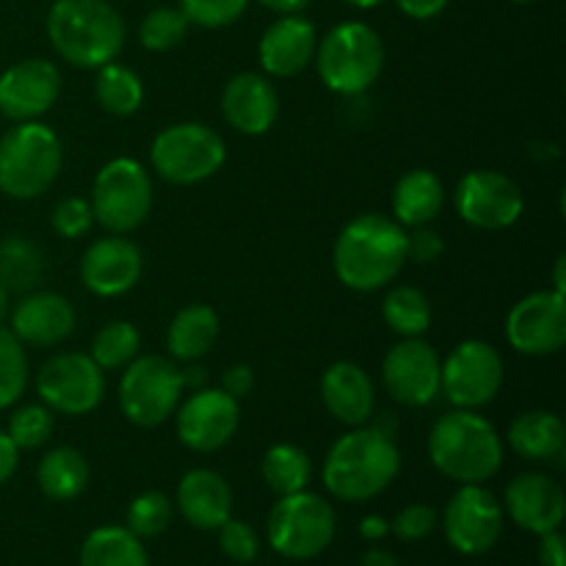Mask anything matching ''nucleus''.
I'll list each match as a JSON object with an SVG mask.
<instances>
[{"mask_svg": "<svg viewBox=\"0 0 566 566\" xmlns=\"http://www.w3.org/2000/svg\"><path fill=\"white\" fill-rule=\"evenodd\" d=\"M398 473L401 451L396 446V434L370 420L337 437L324 459L321 479L326 492L337 501L365 503L379 497L398 479Z\"/></svg>", "mask_w": 566, "mask_h": 566, "instance_id": "obj_1", "label": "nucleus"}, {"mask_svg": "<svg viewBox=\"0 0 566 566\" xmlns=\"http://www.w3.org/2000/svg\"><path fill=\"white\" fill-rule=\"evenodd\" d=\"M407 232L392 216H354L332 249V265L340 285L357 293H374L390 285L409 263Z\"/></svg>", "mask_w": 566, "mask_h": 566, "instance_id": "obj_2", "label": "nucleus"}, {"mask_svg": "<svg viewBox=\"0 0 566 566\" xmlns=\"http://www.w3.org/2000/svg\"><path fill=\"white\" fill-rule=\"evenodd\" d=\"M429 459L437 473L457 484H486L506 459V446L479 409H451L429 431Z\"/></svg>", "mask_w": 566, "mask_h": 566, "instance_id": "obj_3", "label": "nucleus"}, {"mask_svg": "<svg viewBox=\"0 0 566 566\" xmlns=\"http://www.w3.org/2000/svg\"><path fill=\"white\" fill-rule=\"evenodd\" d=\"M50 48L77 70H99L119 59L127 28L108 0H55L48 11Z\"/></svg>", "mask_w": 566, "mask_h": 566, "instance_id": "obj_4", "label": "nucleus"}, {"mask_svg": "<svg viewBox=\"0 0 566 566\" xmlns=\"http://www.w3.org/2000/svg\"><path fill=\"white\" fill-rule=\"evenodd\" d=\"M64 166V149L53 127L36 122H17L0 138V193L28 202L55 186Z\"/></svg>", "mask_w": 566, "mask_h": 566, "instance_id": "obj_5", "label": "nucleus"}, {"mask_svg": "<svg viewBox=\"0 0 566 566\" xmlns=\"http://www.w3.org/2000/svg\"><path fill=\"white\" fill-rule=\"evenodd\" d=\"M387 50L379 31L368 22L346 20L318 39L315 70L324 86L340 97L365 94L385 72Z\"/></svg>", "mask_w": 566, "mask_h": 566, "instance_id": "obj_6", "label": "nucleus"}, {"mask_svg": "<svg viewBox=\"0 0 566 566\" xmlns=\"http://www.w3.org/2000/svg\"><path fill=\"white\" fill-rule=\"evenodd\" d=\"M153 177L136 158H114L92 182L94 224L111 235H130L153 213Z\"/></svg>", "mask_w": 566, "mask_h": 566, "instance_id": "obj_7", "label": "nucleus"}, {"mask_svg": "<svg viewBox=\"0 0 566 566\" xmlns=\"http://www.w3.org/2000/svg\"><path fill=\"white\" fill-rule=\"evenodd\" d=\"M227 144L205 122H177L164 127L149 147V166L171 186H197L219 175Z\"/></svg>", "mask_w": 566, "mask_h": 566, "instance_id": "obj_8", "label": "nucleus"}, {"mask_svg": "<svg viewBox=\"0 0 566 566\" xmlns=\"http://www.w3.org/2000/svg\"><path fill=\"white\" fill-rule=\"evenodd\" d=\"M337 531L335 509L315 492H293L274 503L265 523L269 545L291 562H307L332 545Z\"/></svg>", "mask_w": 566, "mask_h": 566, "instance_id": "obj_9", "label": "nucleus"}, {"mask_svg": "<svg viewBox=\"0 0 566 566\" xmlns=\"http://www.w3.org/2000/svg\"><path fill=\"white\" fill-rule=\"evenodd\" d=\"M180 365L171 357H136L119 379V409L138 429H158L175 418L182 401Z\"/></svg>", "mask_w": 566, "mask_h": 566, "instance_id": "obj_10", "label": "nucleus"}, {"mask_svg": "<svg viewBox=\"0 0 566 566\" xmlns=\"http://www.w3.org/2000/svg\"><path fill=\"white\" fill-rule=\"evenodd\" d=\"M506 370L492 343L462 340L440 365V392L453 409H484L501 392Z\"/></svg>", "mask_w": 566, "mask_h": 566, "instance_id": "obj_11", "label": "nucleus"}, {"mask_svg": "<svg viewBox=\"0 0 566 566\" xmlns=\"http://www.w3.org/2000/svg\"><path fill=\"white\" fill-rule=\"evenodd\" d=\"M39 401L55 415L83 418L105 398V370L88 354L64 352L50 357L36 374Z\"/></svg>", "mask_w": 566, "mask_h": 566, "instance_id": "obj_12", "label": "nucleus"}, {"mask_svg": "<svg viewBox=\"0 0 566 566\" xmlns=\"http://www.w3.org/2000/svg\"><path fill=\"white\" fill-rule=\"evenodd\" d=\"M453 205L464 224L484 232L509 230L525 210L523 188L495 169H473L457 182Z\"/></svg>", "mask_w": 566, "mask_h": 566, "instance_id": "obj_13", "label": "nucleus"}, {"mask_svg": "<svg viewBox=\"0 0 566 566\" xmlns=\"http://www.w3.org/2000/svg\"><path fill=\"white\" fill-rule=\"evenodd\" d=\"M448 545L462 556H481L503 534V506L484 484H462L442 514Z\"/></svg>", "mask_w": 566, "mask_h": 566, "instance_id": "obj_14", "label": "nucleus"}, {"mask_svg": "<svg viewBox=\"0 0 566 566\" xmlns=\"http://www.w3.org/2000/svg\"><path fill=\"white\" fill-rule=\"evenodd\" d=\"M241 426V401L221 387H202L180 401L175 429L182 446L193 453H216L230 446Z\"/></svg>", "mask_w": 566, "mask_h": 566, "instance_id": "obj_15", "label": "nucleus"}, {"mask_svg": "<svg viewBox=\"0 0 566 566\" xmlns=\"http://www.w3.org/2000/svg\"><path fill=\"white\" fill-rule=\"evenodd\" d=\"M440 354L423 337H401L381 359V385L401 407H429L440 396Z\"/></svg>", "mask_w": 566, "mask_h": 566, "instance_id": "obj_16", "label": "nucleus"}, {"mask_svg": "<svg viewBox=\"0 0 566 566\" xmlns=\"http://www.w3.org/2000/svg\"><path fill=\"white\" fill-rule=\"evenodd\" d=\"M509 346L525 357H551L566 343V298L558 291H534L506 315Z\"/></svg>", "mask_w": 566, "mask_h": 566, "instance_id": "obj_17", "label": "nucleus"}, {"mask_svg": "<svg viewBox=\"0 0 566 566\" xmlns=\"http://www.w3.org/2000/svg\"><path fill=\"white\" fill-rule=\"evenodd\" d=\"M61 72L48 59H25L0 75V114L17 122H36L59 103Z\"/></svg>", "mask_w": 566, "mask_h": 566, "instance_id": "obj_18", "label": "nucleus"}, {"mask_svg": "<svg viewBox=\"0 0 566 566\" xmlns=\"http://www.w3.org/2000/svg\"><path fill=\"white\" fill-rule=\"evenodd\" d=\"M144 274V254L127 235H105L88 243L81 258V282L99 298L130 293Z\"/></svg>", "mask_w": 566, "mask_h": 566, "instance_id": "obj_19", "label": "nucleus"}, {"mask_svg": "<svg viewBox=\"0 0 566 566\" xmlns=\"http://www.w3.org/2000/svg\"><path fill=\"white\" fill-rule=\"evenodd\" d=\"M77 326L72 302L53 291H31L9 310V329L22 346L53 348L70 340Z\"/></svg>", "mask_w": 566, "mask_h": 566, "instance_id": "obj_20", "label": "nucleus"}, {"mask_svg": "<svg viewBox=\"0 0 566 566\" xmlns=\"http://www.w3.org/2000/svg\"><path fill=\"white\" fill-rule=\"evenodd\" d=\"M564 490L553 475L531 470L509 481L506 495H503V514H509L517 528L534 536L558 531L564 523Z\"/></svg>", "mask_w": 566, "mask_h": 566, "instance_id": "obj_21", "label": "nucleus"}, {"mask_svg": "<svg viewBox=\"0 0 566 566\" xmlns=\"http://www.w3.org/2000/svg\"><path fill=\"white\" fill-rule=\"evenodd\" d=\"M221 114L232 130L263 136L280 119V92L263 72H238L224 83Z\"/></svg>", "mask_w": 566, "mask_h": 566, "instance_id": "obj_22", "label": "nucleus"}, {"mask_svg": "<svg viewBox=\"0 0 566 566\" xmlns=\"http://www.w3.org/2000/svg\"><path fill=\"white\" fill-rule=\"evenodd\" d=\"M318 31L302 14H280L263 31L258 44V59L263 75L269 77H296L310 70L318 50Z\"/></svg>", "mask_w": 566, "mask_h": 566, "instance_id": "obj_23", "label": "nucleus"}, {"mask_svg": "<svg viewBox=\"0 0 566 566\" xmlns=\"http://www.w3.org/2000/svg\"><path fill=\"white\" fill-rule=\"evenodd\" d=\"M321 403L337 423L365 426L376 412V387L368 370L357 363H332L321 376Z\"/></svg>", "mask_w": 566, "mask_h": 566, "instance_id": "obj_24", "label": "nucleus"}, {"mask_svg": "<svg viewBox=\"0 0 566 566\" xmlns=\"http://www.w3.org/2000/svg\"><path fill=\"white\" fill-rule=\"evenodd\" d=\"M177 509L199 531H216L232 517V490L221 473L193 468L177 484Z\"/></svg>", "mask_w": 566, "mask_h": 566, "instance_id": "obj_25", "label": "nucleus"}, {"mask_svg": "<svg viewBox=\"0 0 566 566\" xmlns=\"http://www.w3.org/2000/svg\"><path fill=\"white\" fill-rule=\"evenodd\" d=\"M390 208L392 219L403 230L426 227L446 208V186L431 169H412L398 177L396 188H392Z\"/></svg>", "mask_w": 566, "mask_h": 566, "instance_id": "obj_26", "label": "nucleus"}, {"mask_svg": "<svg viewBox=\"0 0 566 566\" xmlns=\"http://www.w3.org/2000/svg\"><path fill=\"white\" fill-rule=\"evenodd\" d=\"M506 442L525 462H556L566 451V426L551 409H531L512 420Z\"/></svg>", "mask_w": 566, "mask_h": 566, "instance_id": "obj_27", "label": "nucleus"}, {"mask_svg": "<svg viewBox=\"0 0 566 566\" xmlns=\"http://www.w3.org/2000/svg\"><path fill=\"white\" fill-rule=\"evenodd\" d=\"M221 332L219 313L208 304H186L177 310L166 332V348L175 363H199L216 346Z\"/></svg>", "mask_w": 566, "mask_h": 566, "instance_id": "obj_28", "label": "nucleus"}, {"mask_svg": "<svg viewBox=\"0 0 566 566\" xmlns=\"http://www.w3.org/2000/svg\"><path fill=\"white\" fill-rule=\"evenodd\" d=\"M88 475H92V470H88L86 457L77 448L59 446L39 459L36 484L44 492V497L66 503L86 492Z\"/></svg>", "mask_w": 566, "mask_h": 566, "instance_id": "obj_29", "label": "nucleus"}, {"mask_svg": "<svg viewBox=\"0 0 566 566\" xmlns=\"http://www.w3.org/2000/svg\"><path fill=\"white\" fill-rule=\"evenodd\" d=\"M48 274V258L33 241L9 235L0 241V285L9 293L25 296L36 291Z\"/></svg>", "mask_w": 566, "mask_h": 566, "instance_id": "obj_30", "label": "nucleus"}, {"mask_svg": "<svg viewBox=\"0 0 566 566\" xmlns=\"http://www.w3.org/2000/svg\"><path fill=\"white\" fill-rule=\"evenodd\" d=\"M81 566H149V558L142 539L125 525H103L83 539Z\"/></svg>", "mask_w": 566, "mask_h": 566, "instance_id": "obj_31", "label": "nucleus"}, {"mask_svg": "<svg viewBox=\"0 0 566 566\" xmlns=\"http://www.w3.org/2000/svg\"><path fill=\"white\" fill-rule=\"evenodd\" d=\"M260 473H263L265 486L276 497H285L307 490L310 481H313V462H310L307 451H302L293 442H276L265 451Z\"/></svg>", "mask_w": 566, "mask_h": 566, "instance_id": "obj_32", "label": "nucleus"}, {"mask_svg": "<svg viewBox=\"0 0 566 566\" xmlns=\"http://www.w3.org/2000/svg\"><path fill=\"white\" fill-rule=\"evenodd\" d=\"M381 318L387 329L396 332L398 337H423L434 321V307L429 296L412 285L390 287L381 302Z\"/></svg>", "mask_w": 566, "mask_h": 566, "instance_id": "obj_33", "label": "nucleus"}, {"mask_svg": "<svg viewBox=\"0 0 566 566\" xmlns=\"http://www.w3.org/2000/svg\"><path fill=\"white\" fill-rule=\"evenodd\" d=\"M97 105L111 116H133L144 105V83L130 66L111 61L99 66L94 77Z\"/></svg>", "mask_w": 566, "mask_h": 566, "instance_id": "obj_34", "label": "nucleus"}, {"mask_svg": "<svg viewBox=\"0 0 566 566\" xmlns=\"http://www.w3.org/2000/svg\"><path fill=\"white\" fill-rule=\"evenodd\" d=\"M142 352V332L130 321H111L94 335L88 357L99 370H125Z\"/></svg>", "mask_w": 566, "mask_h": 566, "instance_id": "obj_35", "label": "nucleus"}, {"mask_svg": "<svg viewBox=\"0 0 566 566\" xmlns=\"http://www.w3.org/2000/svg\"><path fill=\"white\" fill-rule=\"evenodd\" d=\"M31 363L28 352L9 326H0V409H11L28 390Z\"/></svg>", "mask_w": 566, "mask_h": 566, "instance_id": "obj_36", "label": "nucleus"}, {"mask_svg": "<svg viewBox=\"0 0 566 566\" xmlns=\"http://www.w3.org/2000/svg\"><path fill=\"white\" fill-rule=\"evenodd\" d=\"M55 431V412L53 409L39 403H22V407L11 409L9 426H6V434L11 437L20 451H36V448L48 446L50 437Z\"/></svg>", "mask_w": 566, "mask_h": 566, "instance_id": "obj_37", "label": "nucleus"}, {"mask_svg": "<svg viewBox=\"0 0 566 566\" xmlns=\"http://www.w3.org/2000/svg\"><path fill=\"white\" fill-rule=\"evenodd\" d=\"M188 28H191V22L177 6H158L138 25V42L149 53H166L186 39Z\"/></svg>", "mask_w": 566, "mask_h": 566, "instance_id": "obj_38", "label": "nucleus"}, {"mask_svg": "<svg viewBox=\"0 0 566 566\" xmlns=\"http://www.w3.org/2000/svg\"><path fill=\"white\" fill-rule=\"evenodd\" d=\"M171 514H175V506H171L169 495L158 490H147L138 497H133V503L127 506L125 528L136 534L142 542L155 539V536H160L171 525Z\"/></svg>", "mask_w": 566, "mask_h": 566, "instance_id": "obj_39", "label": "nucleus"}, {"mask_svg": "<svg viewBox=\"0 0 566 566\" xmlns=\"http://www.w3.org/2000/svg\"><path fill=\"white\" fill-rule=\"evenodd\" d=\"M177 9L186 14L191 25L227 28L247 14L249 0H180Z\"/></svg>", "mask_w": 566, "mask_h": 566, "instance_id": "obj_40", "label": "nucleus"}, {"mask_svg": "<svg viewBox=\"0 0 566 566\" xmlns=\"http://www.w3.org/2000/svg\"><path fill=\"white\" fill-rule=\"evenodd\" d=\"M50 224H53V230L59 232L64 241H77V238H83L94 227L92 205H88V199L81 197L61 199L53 208Z\"/></svg>", "mask_w": 566, "mask_h": 566, "instance_id": "obj_41", "label": "nucleus"}, {"mask_svg": "<svg viewBox=\"0 0 566 566\" xmlns=\"http://www.w3.org/2000/svg\"><path fill=\"white\" fill-rule=\"evenodd\" d=\"M219 547L230 562L235 564H252L260 553V539L258 531L252 528L243 520H227L224 525H219Z\"/></svg>", "mask_w": 566, "mask_h": 566, "instance_id": "obj_42", "label": "nucleus"}, {"mask_svg": "<svg viewBox=\"0 0 566 566\" xmlns=\"http://www.w3.org/2000/svg\"><path fill=\"white\" fill-rule=\"evenodd\" d=\"M437 528V512L429 503H409L392 517L390 531L401 542H420Z\"/></svg>", "mask_w": 566, "mask_h": 566, "instance_id": "obj_43", "label": "nucleus"}, {"mask_svg": "<svg viewBox=\"0 0 566 566\" xmlns=\"http://www.w3.org/2000/svg\"><path fill=\"white\" fill-rule=\"evenodd\" d=\"M442 254H446V241H442L440 232L426 227H415L412 232H407V260L415 265H434L440 263Z\"/></svg>", "mask_w": 566, "mask_h": 566, "instance_id": "obj_44", "label": "nucleus"}, {"mask_svg": "<svg viewBox=\"0 0 566 566\" xmlns=\"http://www.w3.org/2000/svg\"><path fill=\"white\" fill-rule=\"evenodd\" d=\"M221 390L235 398V401H241V398H247L254 390V370L243 363L230 365L221 374Z\"/></svg>", "mask_w": 566, "mask_h": 566, "instance_id": "obj_45", "label": "nucleus"}, {"mask_svg": "<svg viewBox=\"0 0 566 566\" xmlns=\"http://www.w3.org/2000/svg\"><path fill=\"white\" fill-rule=\"evenodd\" d=\"M396 6L403 17H409V20L426 22L440 17L442 11L448 9V0H396Z\"/></svg>", "mask_w": 566, "mask_h": 566, "instance_id": "obj_46", "label": "nucleus"}, {"mask_svg": "<svg viewBox=\"0 0 566 566\" xmlns=\"http://www.w3.org/2000/svg\"><path fill=\"white\" fill-rule=\"evenodd\" d=\"M539 564L542 566H566L562 531H547V534L539 536Z\"/></svg>", "mask_w": 566, "mask_h": 566, "instance_id": "obj_47", "label": "nucleus"}, {"mask_svg": "<svg viewBox=\"0 0 566 566\" xmlns=\"http://www.w3.org/2000/svg\"><path fill=\"white\" fill-rule=\"evenodd\" d=\"M17 468H20V448L11 442L6 431H0V486L17 473Z\"/></svg>", "mask_w": 566, "mask_h": 566, "instance_id": "obj_48", "label": "nucleus"}, {"mask_svg": "<svg viewBox=\"0 0 566 566\" xmlns=\"http://www.w3.org/2000/svg\"><path fill=\"white\" fill-rule=\"evenodd\" d=\"M390 534V520L379 517V514H368V517L359 520V536L368 542H379Z\"/></svg>", "mask_w": 566, "mask_h": 566, "instance_id": "obj_49", "label": "nucleus"}, {"mask_svg": "<svg viewBox=\"0 0 566 566\" xmlns=\"http://www.w3.org/2000/svg\"><path fill=\"white\" fill-rule=\"evenodd\" d=\"M182 374V387L186 390H202V387H208V370L202 368L199 363H186V368H180Z\"/></svg>", "mask_w": 566, "mask_h": 566, "instance_id": "obj_50", "label": "nucleus"}, {"mask_svg": "<svg viewBox=\"0 0 566 566\" xmlns=\"http://www.w3.org/2000/svg\"><path fill=\"white\" fill-rule=\"evenodd\" d=\"M258 3L276 11V14H302L313 0H258Z\"/></svg>", "mask_w": 566, "mask_h": 566, "instance_id": "obj_51", "label": "nucleus"}, {"mask_svg": "<svg viewBox=\"0 0 566 566\" xmlns=\"http://www.w3.org/2000/svg\"><path fill=\"white\" fill-rule=\"evenodd\" d=\"M363 566H398V558L392 556L390 551H381V547H374L363 556Z\"/></svg>", "mask_w": 566, "mask_h": 566, "instance_id": "obj_52", "label": "nucleus"}, {"mask_svg": "<svg viewBox=\"0 0 566 566\" xmlns=\"http://www.w3.org/2000/svg\"><path fill=\"white\" fill-rule=\"evenodd\" d=\"M564 265H566V258L562 254V258L556 260V274H553V291H558V293H564L566 291V285H564Z\"/></svg>", "mask_w": 566, "mask_h": 566, "instance_id": "obj_53", "label": "nucleus"}, {"mask_svg": "<svg viewBox=\"0 0 566 566\" xmlns=\"http://www.w3.org/2000/svg\"><path fill=\"white\" fill-rule=\"evenodd\" d=\"M9 310H11V293L0 285V326H3V321L9 318Z\"/></svg>", "mask_w": 566, "mask_h": 566, "instance_id": "obj_54", "label": "nucleus"}, {"mask_svg": "<svg viewBox=\"0 0 566 566\" xmlns=\"http://www.w3.org/2000/svg\"><path fill=\"white\" fill-rule=\"evenodd\" d=\"M343 3L354 6V9L368 11V9H379V6H381V3H387V0H343Z\"/></svg>", "mask_w": 566, "mask_h": 566, "instance_id": "obj_55", "label": "nucleus"}, {"mask_svg": "<svg viewBox=\"0 0 566 566\" xmlns=\"http://www.w3.org/2000/svg\"><path fill=\"white\" fill-rule=\"evenodd\" d=\"M512 3H520V6H525V3H534V0H512Z\"/></svg>", "mask_w": 566, "mask_h": 566, "instance_id": "obj_56", "label": "nucleus"}]
</instances>
